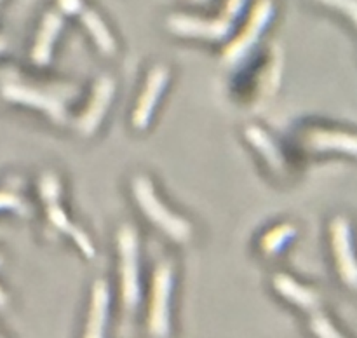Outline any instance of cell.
Listing matches in <instances>:
<instances>
[{
    "label": "cell",
    "mask_w": 357,
    "mask_h": 338,
    "mask_svg": "<svg viewBox=\"0 0 357 338\" xmlns=\"http://www.w3.org/2000/svg\"><path fill=\"white\" fill-rule=\"evenodd\" d=\"M132 195H135V201L138 202V206L142 208L143 215L157 226V229L162 230L164 233L171 237L176 243H187L192 236V226L181 216L174 215L173 211H169L167 206H164L160 202V199L157 197L155 188L150 178H146L145 174H138V176L132 178L131 181Z\"/></svg>",
    "instance_id": "cell-1"
},
{
    "label": "cell",
    "mask_w": 357,
    "mask_h": 338,
    "mask_svg": "<svg viewBox=\"0 0 357 338\" xmlns=\"http://www.w3.org/2000/svg\"><path fill=\"white\" fill-rule=\"evenodd\" d=\"M121 256V300L128 312H135L139 303V240L131 225H124L117 233Z\"/></svg>",
    "instance_id": "cell-2"
},
{
    "label": "cell",
    "mask_w": 357,
    "mask_h": 338,
    "mask_svg": "<svg viewBox=\"0 0 357 338\" xmlns=\"http://www.w3.org/2000/svg\"><path fill=\"white\" fill-rule=\"evenodd\" d=\"M171 291H173V265L169 261H162L153 274L152 300L149 310V333L153 338H169Z\"/></svg>",
    "instance_id": "cell-3"
},
{
    "label": "cell",
    "mask_w": 357,
    "mask_h": 338,
    "mask_svg": "<svg viewBox=\"0 0 357 338\" xmlns=\"http://www.w3.org/2000/svg\"><path fill=\"white\" fill-rule=\"evenodd\" d=\"M337 270L345 286L357 291V254L352 237V226L345 216H335L330 225Z\"/></svg>",
    "instance_id": "cell-4"
},
{
    "label": "cell",
    "mask_w": 357,
    "mask_h": 338,
    "mask_svg": "<svg viewBox=\"0 0 357 338\" xmlns=\"http://www.w3.org/2000/svg\"><path fill=\"white\" fill-rule=\"evenodd\" d=\"M272 13H274V3L272 0H258L257 6L251 10L250 21L246 23L244 30L241 31L239 37L225 49L223 52V59L229 65H236V63L243 61L246 54H250L251 49L258 42L260 35L267 28L268 21H271Z\"/></svg>",
    "instance_id": "cell-5"
},
{
    "label": "cell",
    "mask_w": 357,
    "mask_h": 338,
    "mask_svg": "<svg viewBox=\"0 0 357 338\" xmlns=\"http://www.w3.org/2000/svg\"><path fill=\"white\" fill-rule=\"evenodd\" d=\"M0 94L6 98L10 103H20V105H28V107H33L42 110L44 114H47L49 118H52L58 124H63L66 121V108L63 105L61 100H58L52 94L44 93V91L33 89V87L21 86V84H3Z\"/></svg>",
    "instance_id": "cell-6"
},
{
    "label": "cell",
    "mask_w": 357,
    "mask_h": 338,
    "mask_svg": "<svg viewBox=\"0 0 357 338\" xmlns=\"http://www.w3.org/2000/svg\"><path fill=\"white\" fill-rule=\"evenodd\" d=\"M171 33L180 37H199L208 40H222L232 31V21L225 17L218 20H202L188 14H173L167 20Z\"/></svg>",
    "instance_id": "cell-7"
},
{
    "label": "cell",
    "mask_w": 357,
    "mask_h": 338,
    "mask_svg": "<svg viewBox=\"0 0 357 338\" xmlns=\"http://www.w3.org/2000/svg\"><path fill=\"white\" fill-rule=\"evenodd\" d=\"M169 80V70L164 65H155L150 70L149 77H146L145 89H143L142 96H139L138 105H136L135 112H132V125L139 131L146 129L153 117V110L157 107L160 94L164 93Z\"/></svg>",
    "instance_id": "cell-8"
},
{
    "label": "cell",
    "mask_w": 357,
    "mask_h": 338,
    "mask_svg": "<svg viewBox=\"0 0 357 338\" xmlns=\"http://www.w3.org/2000/svg\"><path fill=\"white\" fill-rule=\"evenodd\" d=\"M114 96L115 80L108 75L100 77L96 86H94L93 98H91L86 112H84L82 117H79V121H77V131H79L80 135L91 136L98 131L105 114H107V110L110 108Z\"/></svg>",
    "instance_id": "cell-9"
},
{
    "label": "cell",
    "mask_w": 357,
    "mask_h": 338,
    "mask_svg": "<svg viewBox=\"0 0 357 338\" xmlns=\"http://www.w3.org/2000/svg\"><path fill=\"white\" fill-rule=\"evenodd\" d=\"M305 146L314 152H342L357 157V135L330 129H314L305 136Z\"/></svg>",
    "instance_id": "cell-10"
},
{
    "label": "cell",
    "mask_w": 357,
    "mask_h": 338,
    "mask_svg": "<svg viewBox=\"0 0 357 338\" xmlns=\"http://www.w3.org/2000/svg\"><path fill=\"white\" fill-rule=\"evenodd\" d=\"M108 312H110V288L105 281H96L91 293V309L84 338H105Z\"/></svg>",
    "instance_id": "cell-11"
},
{
    "label": "cell",
    "mask_w": 357,
    "mask_h": 338,
    "mask_svg": "<svg viewBox=\"0 0 357 338\" xmlns=\"http://www.w3.org/2000/svg\"><path fill=\"white\" fill-rule=\"evenodd\" d=\"M272 284L278 289L279 295L286 298L288 302L295 303L300 309L309 310V312H316L321 309V296L314 289L307 288V286L300 284L288 274H278L272 279Z\"/></svg>",
    "instance_id": "cell-12"
},
{
    "label": "cell",
    "mask_w": 357,
    "mask_h": 338,
    "mask_svg": "<svg viewBox=\"0 0 357 338\" xmlns=\"http://www.w3.org/2000/svg\"><path fill=\"white\" fill-rule=\"evenodd\" d=\"M63 26V16L59 13H47L42 21L40 31L35 40L33 51H31V59L35 65L45 66L51 61L52 47H54V40L58 37L59 30Z\"/></svg>",
    "instance_id": "cell-13"
},
{
    "label": "cell",
    "mask_w": 357,
    "mask_h": 338,
    "mask_svg": "<svg viewBox=\"0 0 357 338\" xmlns=\"http://www.w3.org/2000/svg\"><path fill=\"white\" fill-rule=\"evenodd\" d=\"M244 135H246L248 141H250L251 145H253L255 148L264 155V159L267 160L268 166H271L274 171H278V173H282V169L286 167V162L281 150H279V146L275 145L274 139H272L264 129L258 128V125H248Z\"/></svg>",
    "instance_id": "cell-14"
},
{
    "label": "cell",
    "mask_w": 357,
    "mask_h": 338,
    "mask_svg": "<svg viewBox=\"0 0 357 338\" xmlns=\"http://www.w3.org/2000/svg\"><path fill=\"white\" fill-rule=\"evenodd\" d=\"M80 14H82V23L86 24V28L89 30L91 37L96 40L100 51L105 52L107 56L115 54V51H117V44H115L114 35L110 33V30H108V26L105 24V21L98 16V13L86 9Z\"/></svg>",
    "instance_id": "cell-15"
},
{
    "label": "cell",
    "mask_w": 357,
    "mask_h": 338,
    "mask_svg": "<svg viewBox=\"0 0 357 338\" xmlns=\"http://www.w3.org/2000/svg\"><path fill=\"white\" fill-rule=\"evenodd\" d=\"M296 236V229L289 223H284V225L278 226V229L271 230L267 236L261 240V249L265 251V254L272 256V254H278L293 237Z\"/></svg>",
    "instance_id": "cell-16"
},
{
    "label": "cell",
    "mask_w": 357,
    "mask_h": 338,
    "mask_svg": "<svg viewBox=\"0 0 357 338\" xmlns=\"http://www.w3.org/2000/svg\"><path fill=\"white\" fill-rule=\"evenodd\" d=\"M38 190H40L42 201L47 206L58 204L59 195H61V183H59L58 176L52 173H45L40 178V183H38Z\"/></svg>",
    "instance_id": "cell-17"
},
{
    "label": "cell",
    "mask_w": 357,
    "mask_h": 338,
    "mask_svg": "<svg viewBox=\"0 0 357 338\" xmlns=\"http://www.w3.org/2000/svg\"><path fill=\"white\" fill-rule=\"evenodd\" d=\"M310 330L317 338H345L323 314H314L310 319Z\"/></svg>",
    "instance_id": "cell-18"
},
{
    "label": "cell",
    "mask_w": 357,
    "mask_h": 338,
    "mask_svg": "<svg viewBox=\"0 0 357 338\" xmlns=\"http://www.w3.org/2000/svg\"><path fill=\"white\" fill-rule=\"evenodd\" d=\"M317 2L342 13L357 28V0H317Z\"/></svg>",
    "instance_id": "cell-19"
},
{
    "label": "cell",
    "mask_w": 357,
    "mask_h": 338,
    "mask_svg": "<svg viewBox=\"0 0 357 338\" xmlns=\"http://www.w3.org/2000/svg\"><path fill=\"white\" fill-rule=\"evenodd\" d=\"M47 218L52 225L56 226L58 230L65 233H72L75 230V225L68 220L66 213L63 211V208L59 204H51L47 206Z\"/></svg>",
    "instance_id": "cell-20"
},
{
    "label": "cell",
    "mask_w": 357,
    "mask_h": 338,
    "mask_svg": "<svg viewBox=\"0 0 357 338\" xmlns=\"http://www.w3.org/2000/svg\"><path fill=\"white\" fill-rule=\"evenodd\" d=\"M0 209H14V211H23L24 206L17 195L9 192H0Z\"/></svg>",
    "instance_id": "cell-21"
},
{
    "label": "cell",
    "mask_w": 357,
    "mask_h": 338,
    "mask_svg": "<svg viewBox=\"0 0 357 338\" xmlns=\"http://www.w3.org/2000/svg\"><path fill=\"white\" fill-rule=\"evenodd\" d=\"M246 6V0H227L225 9H223V16L225 20L234 21L241 14V10Z\"/></svg>",
    "instance_id": "cell-22"
},
{
    "label": "cell",
    "mask_w": 357,
    "mask_h": 338,
    "mask_svg": "<svg viewBox=\"0 0 357 338\" xmlns=\"http://www.w3.org/2000/svg\"><path fill=\"white\" fill-rule=\"evenodd\" d=\"M58 6L66 14H80L84 10L82 0H58Z\"/></svg>",
    "instance_id": "cell-23"
},
{
    "label": "cell",
    "mask_w": 357,
    "mask_h": 338,
    "mask_svg": "<svg viewBox=\"0 0 357 338\" xmlns=\"http://www.w3.org/2000/svg\"><path fill=\"white\" fill-rule=\"evenodd\" d=\"M7 303V295L2 288H0V307H3Z\"/></svg>",
    "instance_id": "cell-24"
},
{
    "label": "cell",
    "mask_w": 357,
    "mask_h": 338,
    "mask_svg": "<svg viewBox=\"0 0 357 338\" xmlns=\"http://www.w3.org/2000/svg\"><path fill=\"white\" fill-rule=\"evenodd\" d=\"M6 47H7V42H6V38H3V37H0V54H2V52L6 51Z\"/></svg>",
    "instance_id": "cell-25"
},
{
    "label": "cell",
    "mask_w": 357,
    "mask_h": 338,
    "mask_svg": "<svg viewBox=\"0 0 357 338\" xmlns=\"http://www.w3.org/2000/svg\"><path fill=\"white\" fill-rule=\"evenodd\" d=\"M192 2H194V3H201V2H204V0H192Z\"/></svg>",
    "instance_id": "cell-26"
},
{
    "label": "cell",
    "mask_w": 357,
    "mask_h": 338,
    "mask_svg": "<svg viewBox=\"0 0 357 338\" xmlns=\"http://www.w3.org/2000/svg\"><path fill=\"white\" fill-rule=\"evenodd\" d=\"M0 263H2V258H0Z\"/></svg>",
    "instance_id": "cell-27"
},
{
    "label": "cell",
    "mask_w": 357,
    "mask_h": 338,
    "mask_svg": "<svg viewBox=\"0 0 357 338\" xmlns=\"http://www.w3.org/2000/svg\"><path fill=\"white\" fill-rule=\"evenodd\" d=\"M0 338H2V337H0Z\"/></svg>",
    "instance_id": "cell-28"
}]
</instances>
